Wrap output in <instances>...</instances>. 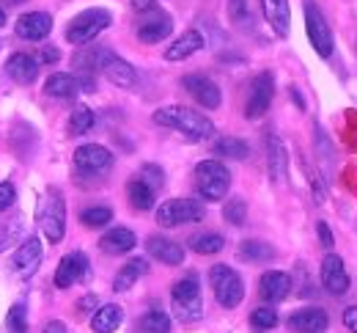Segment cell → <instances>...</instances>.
Segmentation results:
<instances>
[{
  "label": "cell",
  "mask_w": 357,
  "mask_h": 333,
  "mask_svg": "<svg viewBox=\"0 0 357 333\" xmlns=\"http://www.w3.org/2000/svg\"><path fill=\"white\" fill-rule=\"evenodd\" d=\"M80 221H83L86 229H102L113 221V212L107 207H89V209L80 212Z\"/></svg>",
  "instance_id": "obj_37"
},
{
  "label": "cell",
  "mask_w": 357,
  "mask_h": 333,
  "mask_svg": "<svg viewBox=\"0 0 357 333\" xmlns=\"http://www.w3.org/2000/svg\"><path fill=\"white\" fill-rule=\"evenodd\" d=\"M113 165V154L110 149L99 146V143H86L75 151V168L80 174H102Z\"/></svg>",
  "instance_id": "obj_12"
},
{
  "label": "cell",
  "mask_w": 357,
  "mask_h": 333,
  "mask_svg": "<svg viewBox=\"0 0 357 333\" xmlns=\"http://www.w3.org/2000/svg\"><path fill=\"white\" fill-rule=\"evenodd\" d=\"M6 25V14H3V8H0V28Z\"/></svg>",
  "instance_id": "obj_52"
},
{
  "label": "cell",
  "mask_w": 357,
  "mask_h": 333,
  "mask_svg": "<svg viewBox=\"0 0 357 333\" xmlns=\"http://www.w3.org/2000/svg\"><path fill=\"white\" fill-rule=\"evenodd\" d=\"M190 248H192L195 253H201V256H212V253H220V251H223L225 239H223V235H218V232H204V235L190 237Z\"/></svg>",
  "instance_id": "obj_33"
},
{
  "label": "cell",
  "mask_w": 357,
  "mask_h": 333,
  "mask_svg": "<svg viewBox=\"0 0 357 333\" xmlns=\"http://www.w3.org/2000/svg\"><path fill=\"white\" fill-rule=\"evenodd\" d=\"M286 325L294 333H324L330 325V317L324 309H300L286 320Z\"/></svg>",
  "instance_id": "obj_17"
},
{
  "label": "cell",
  "mask_w": 357,
  "mask_h": 333,
  "mask_svg": "<svg viewBox=\"0 0 357 333\" xmlns=\"http://www.w3.org/2000/svg\"><path fill=\"white\" fill-rule=\"evenodd\" d=\"M212 151H215V154H220V157H231V160H248V154H250V146L242 141V138L223 135V138H218V141H215Z\"/></svg>",
  "instance_id": "obj_31"
},
{
  "label": "cell",
  "mask_w": 357,
  "mask_h": 333,
  "mask_svg": "<svg viewBox=\"0 0 357 333\" xmlns=\"http://www.w3.org/2000/svg\"><path fill=\"white\" fill-rule=\"evenodd\" d=\"M223 218L225 223H231V226H245V221H248V204H245V198H228L223 207Z\"/></svg>",
  "instance_id": "obj_36"
},
{
  "label": "cell",
  "mask_w": 357,
  "mask_h": 333,
  "mask_svg": "<svg viewBox=\"0 0 357 333\" xmlns=\"http://www.w3.org/2000/svg\"><path fill=\"white\" fill-rule=\"evenodd\" d=\"M289 292H291V276L283 273V270H267V273L261 276V281H259V295H261V300H267V303H280V300H286Z\"/></svg>",
  "instance_id": "obj_18"
},
{
  "label": "cell",
  "mask_w": 357,
  "mask_h": 333,
  "mask_svg": "<svg viewBox=\"0 0 357 333\" xmlns=\"http://www.w3.org/2000/svg\"><path fill=\"white\" fill-rule=\"evenodd\" d=\"M231 188V171L220 160H201L195 165V191L204 201H223Z\"/></svg>",
  "instance_id": "obj_3"
},
{
  "label": "cell",
  "mask_w": 357,
  "mask_h": 333,
  "mask_svg": "<svg viewBox=\"0 0 357 333\" xmlns=\"http://www.w3.org/2000/svg\"><path fill=\"white\" fill-rule=\"evenodd\" d=\"M250 323L259 328V331H272L278 325V311L269 309V306H259L253 314H250Z\"/></svg>",
  "instance_id": "obj_39"
},
{
  "label": "cell",
  "mask_w": 357,
  "mask_h": 333,
  "mask_svg": "<svg viewBox=\"0 0 357 333\" xmlns=\"http://www.w3.org/2000/svg\"><path fill=\"white\" fill-rule=\"evenodd\" d=\"M171 31H174V20H171L165 11L154 8L151 17H146V20L137 25V39H140L143 45H157V42L168 39Z\"/></svg>",
  "instance_id": "obj_15"
},
{
  "label": "cell",
  "mask_w": 357,
  "mask_h": 333,
  "mask_svg": "<svg viewBox=\"0 0 357 333\" xmlns=\"http://www.w3.org/2000/svg\"><path fill=\"white\" fill-rule=\"evenodd\" d=\"M171 309H174V317L184 325L198 323L204 317V300H201V286L195 273L178 279L171 286Z\"/></svg>",
  "instance_id": "obj_2"
},
{
  "label": "cell",
  "mask_w": 357,
  "mask_h": 333,
  "mask_svg": "<svg viewBox=\"0 0 357 333\" xmlns=\"http://www.w3.org/2000/svg\"><path fill=\"white\" fill-rule=\"evenodd\" d=\"M96 306V295H86L80 303H77V314H86V311H91Z\"/></svg>",
  "instance_id": "obj_46"
},
{
  "label": "cell",
  "mask_w": 357,
  "mask_h": 333,
  "mask_svg": "<svg viewBox=\"0 0 357 333\" xmlns=\"http://www.w3.org/2000/svg\"><path fill=\"white\" fill-rule=\"evenodd\" d=\"M135 11H154L157 8V0H132Z\"/></svg>",
  "instance_id": "obj_47"
},
{
  "label": "cell",
  "mask_w": 357,
  "mask_h": 333,
  "mask_svg": "<svg viewBox=\"0 0 357 333\" xmlns=\"http://www.w3.org/2000/svg\"><path fill=\"white\" fill-rule=\"evenodd\" d=\"M146 273H149V262L140 259V256H135V259H130V262L119 270V276L113 279V289H116V292H127V289H132L135 281L143 279Z\"/></svg>",
  "instance_id": "obj_28"
},
{
  "label": "cell",
  "mask_w": 357,
  "mask_h": 333,
  "mask_svg": "<svg viewBox=\"0 0 357 333\" xmlns=\"http://www.w3.org/2000/svg\"><path fill=\"white\" fill-rule=\"evenodd\" d=\"M14 201H17V188L11 182H0V212L11 209Z\"/></svg>",
  "instance_id": "obj_43"
},
{
  "label": "cell",
  "mask_w": 357,
  "mask_h": 333,
  "mask_svg": "<svg viewBox=\"0 0 357 333\" xmlns=\"http://www.w3.org/2000/svg\"><path fill=\"white\" fill-rule=\"evenodd\" d=\"M83 86H80V77H75V75H69V72H55V75H50L45 83V91L47 96H55V99H72V96H77Z\"/></svg>",
  "instance_id": "obj_25"
},
{
  "label": "cell",
  "mask_w": 357,
  "mask_h": 333,
  "mask_svg": "<svg viewBox=\"0 0 357 333\" xmlns=\"http://www.w3.org/2000/svg\"><path fill=\"white\" fill-rule=\"evenodd\" d=\"M93 127V110L86 105H77L69 116V135H86Z\"/></svg>",
  "instance_id": "obj_35"
},
{
  "label": "cell",
  "mask_w": 357,
  "mask_h": 333,
  "mask_svg": "<svg viewBox=\"0 0 357 333\" xmlns=\"http://www.w3.org/2000/svg\"><path fill=\"white\" fill-rule=\"evenodd\" d=\"M17 36L20 39H28V42H42L50 36L52 31V17L47 11H31V14H22L14 25Z\"/></svg>",
  "instance_id": "obj_16"
},
{
  "label": "cell",
  "mask_w": 357,
  "mask_h": 333,
  "mask_svg": "<svg viewBox=\"0 0 357 333\" xmlns=\"http://www.w3.org/2000/svg\"><path fill=\"white\" fill-rule=\"evenodd\" d=\"M113 55H116V52H110L107 47H89L86 52H80V55L75 58V64L80 66L83 75H91V72H102L105 64H107Z\"/></svg>",
  "instance_id": "obj_29"
},
{
  "label": "cell",
  "mask_w": 357,
  "mask_h": 333,
  "mask_svg": "<svg viewBox=\"0 0 357 333\" xmlns=\"http://www.w3.org/2000/svg\"><path fill=\"white\" fill-rule=\"evenodd\" d=\"M261 8H264V17H267L269 28L278 36H289V28H291L289 0H261Z\"/></svg>",
  "instance_id": "obj_22"
},
{
  "label": "cell",
  "mask_w": 357,
  "mask_h": 333,
  "mask_svg": "<svg viewBox=\"0 0 357 333\" xmlns=\"http://www.w3.org/2000/svg\"><path fill=\"white\" fill-rule=\"evenodd\" d=\"M39 265H42V242L36 235H31V237H25L20 242V248L14 251V256H11V270H14V276H20V279H31L36 270H39Z\"/></svg>",
  "instance_id": "obj_10"
},
{
  "label": "cell",
  "mask_w": 357,
  "mask_h": 333,
  "mask_svg": "<svg viewBox=\"0 0 357 333\" xmlns=\"http://www.w3.org/2000/svg\"><path fill=\"white\" fill-rule=\"evenodd\" d=\"M89 279V256L83 251H72L66 253L61 262H58V270H55V286L58 289H69L77 281Z\"/></svg>",
  "instance_id": "obj_11"
},
{
  "label": "cell",
  "mask_w": 357,
  "mask_h": 333,
  "mask_svg": "<svg viewBox=\"0 0 357 333\" xmlns=\"http://www.w3.org/2000/svg\"><path fill=\"white\" fill-rule=\"evenodd\" d=\"M228 14H231V20H234L236 25H242V28H248V22H253L250 8H248V0H228Z\"/></svg>",
  "instance_id": "obj_41"
},
{
  "label": "cell",
  "mask_w": 357,
  "mask_h": 333,
  "mask_svg": "<svg viewBox=\"0 0 357 333\" xmlns=\"http://www.w3.org/2000/svg\"><path fill=\"white\" fill-rule=\"evenodd\" d=\"M39 223H42V232L50 242H61L66 235V201L61 191H50L42 201V209H39Z\"/></svg>",
  "instance_id": "obj_7"
},
{
  "label": "cell",
  "mask_w": 357,
  "mask_h": 333,
  "mask_svg": "<svg viewBox=\"0 0 357 333\" xmlns=\"http://www.w3.org/2000/svg\"><path fill=\"white\" fill-rule=\"evenodd\" d=\"M3 3H8V6H20V3H25V0H3Z\"/></svg>",
  "instance_id": "obj_51"
},
{
  "label": "cell",
  "mask_w": 357,
  "mask_h": 333,
  "mask_svg": "<svg viewBox=\"0 0 357 333\" xmlns=\"http://www.w3.org/2000/svg\"><path fill=\"white\" fill-rule=\"evenodd\" d=\"M311 182H313V193H316V201L321 204V201L327 198V191H324V185H319V177H316V174L311 177Z\"/></svg>",
  "instance_id": "obj_48"
},
{
  "label": "cell",
  "mask_w": 357,
  "mask_h": 333,
  "mask_svg": "<svg viewBox=\"0 0 357 333\" xmlns=\"http://www.w3.org/2000/svg\"><path fill=\"white\" fill-rule=\"evenodd\" d=\"M201 47H204V36H201L198 31H184L174 45H168L165 58H168V61H184V58L195 55Z\"/></svg>",
  "instance_id": "obj_27"
},
{
  "label": "cell",
  "mask_w": 357,
  "mask_h": 333,
  "mask_svg": "<svg viewBox=\"0 0 357 333\" xmlns=\"http://www.w3.org/2000/svg\"><path fill=\"white\" fill-rule=\"evenodd\" d=\"M344 325H347V331L357 333V306L344 309Z\"/></svg>",
  "instance_id": "obj_45"
},
{
  "label": "cell",
  "mask_w": 357,
  "mask_h": 333,
  "mask_svg": "<svg viewBox=\"0 0 357 333\" xmlns=\"http://www.w3.org/2000/svg\"><path fill=\"white\" fill-rule=\"evenodd\" d=\"M6 75L20 86H31L39 77V61L33 55H28V52H14L6 61Z\"/></svg>",
  "instance_id": "obj_19"
},
{
  "label": "cell",
  "mask_w": 357,
  "mask_h": 333,
  "mask_svg": "<svg viewBox=\"0 0 357 333\" xmlns=\"http://www.w3.org/2000/svg\"><path fill=\"white\" fill-rule=\"evenodd\" d=\"M102 75H105L113 86H119V89H135V86H137V72H135V66L130 61L119 58V55H113V58L105 64Z\"/></svg>",
  "instance_id": "obj_21"
},
{
  "label": "cell",
  "mask_w": 357,
  "mask_h": 333,
  "mask_svg": "<svg viewBox=\"0 0 357 333\" xmlns=\"http://www.w3.org/2000/svg\"><path fill=\"white\" fill-rule=\"evenodd\" d=\"M181 86L190 91V96L198 102V105H204V108H209V110H215V108H220V89H218V83L212 80V77H206V75H187L184 80H181Z\"/></svg>",
  "instance_id": "obj_14"
},
{
  "label": "cell",
  "mask_w": 357,
  "mask_h": 333,
  "mask_svg": "<svg viewBox=\"0 0 357 333\" xmlns=\"http://www.w3.org/2000/svg\"><path fill=\"white\" fill-rule=\"evenodd\" d=\"M272 96H275V77L272 72H259L256 80L250 83V94H248V105H245V116L253 121V119H261L272 105Z\"/></svg>",
  "instance_id": "obj_8"
},
{
  "label": "cell",
  "mask_w": 357,
  "mask_h": 333,
  "mask_svg": "<svg viewBox=\"0 0 357 333\" xmlns=\"http://www.w3.org/2000/svg\"><path fill=\"white\" fill-rule=\"evenodd\" d=\"M316 235H319V242H321L324 248H333V245H335V237H333V232H330V226H327L324 221L316 223Z\"/></svg>",
  "instance_id": "obj_44"
},
{
  "label": "cell",
  "mask_w": 357,
  "mask_h": 333,
  "mask_svg": "<svg viewBox=\"0 0 357 333\" xmlns=\"http://www.w3.org/2000/svg\"><path fill=\"white\" fill-rule=\"evenodd\" d=\"M319 276H321V284H324V289H327L330 295H347V292H349V273H347L344 259H341L338 253H327V256L321 259Z\"/></svg>",
  "instance_id": "obj_13"
},
{
  "label": "cell",
  "mask_w": 357,
  "mask_h": 333,
  "mask_svg": "<svg viewBox=\"0 0 357 333\" xmlns=\"http://www.w3.org/2000/svg\"><path fill=\"white\" fill-rule=\"evenodd\" d=\"M110 22H113V17H110L107 8H86V11H80V14L69 22L66 39H69L72 45H91L102 31L110 28Z\"/></svg>",
  "instance_id": "obj_4"
},
{
  "label": "cell",
  "mask_w": 357,
  "mask_h": 333,
  "mask_svg": "<svg viewBox=\"0 0 357 333\" xmlns=\"http://www.w3.org/2000/svg\"><path fill=\"white\" fill-rule=\"evenodd\" d=\"M121 323H124V311H121V306H116V303H105V306H99V309L93 311V317H91V328H93V333L119 331Z\"/></svg>",
  "instance_id": "obj_26"
},
{
  "label": "cell",
  "mask_w": 357,
  "mask_h": 333,
  "mask_svg": "<svg viewBox=\"0 0 357 333\" xmlns=\"http://www.w3.org/2000/svg\"><path fill=\"white\" fill-rule=\"evenodd\" d=\"M154 121H157L160 127L176 130V133H181L187 141H192V143L209 141V138L215 135V124H212L204 113L190 110V108H184V105H165V108L154 110Z\"/></svg>",
  "instance_id": "obj_1"
},
{
  "label": "cell",
  "mask_w": 357,
  "mask_h": 333,
  "mask_svg": "<svg viewBox=\"0 0 357 333\" xmlns=\"http://www.w3.org/2000/svg\"><path fill=\"white\" fill-rule=\"evenodd\" d=\"M135 245H137V237H135V232L124 229V226H116V229L105 232V235H102V239H99V248H102L105 253H110V256H119V253H130Z\"/></svg>",
  "instance_id": "obj_24"
},
{
  "label": "cell",
  "mask_w": 357,
  "mask_h": 333,
  "mask_svg": "<svg viewBox=\"0 0 357 333\" xmlns=\"http://www.w3.org/2000/svg\"><path fill=\"white\" fill-rule=\"evenodd\" d=\"M127 198H130V204H132L135 209H140V212H146V209L154 207V191L143 179H132L127 185Z\"/></svg>",
  "instance_id": "obj_34"
},
{
  "label": "cell",
  "mask_w": 357,
  "mask_h": 333,
  "mask_svg": "<svg viewBox=\"0 0 357 333\" xmlns=\"http://www.w3.org/2000/svg\"><path fill=\"white\" fill-rule=\"evenodd\" d=\"M305 31H308V39H311L313 50L321 55V58H330L333 55V31L330 25L324 22L321 11L313 6V3H305Z\"/></svg>",
  "instance_id": "obj_9"
},
{
  "label": "cell",
  "mask_w": 357,
  "mask_h": 333,
  "mask_svg": "<svg viewBox=\"0 0 357 333\" xmlns=\"http://www.w3.org/2000/svg\"><path fill=\"white\" fill-rule=\"evenodd\" d=\"M20 232H22V218L11 221V229H8V226H3V229H0V251H6V248L11 245V239L17 237Z\"/></svg>",
  "instance_id": "obj_42"
},
{
  "label": "cell",
  "mask_w": 357,
  "mask_h": 333,
  "mask_svg": "<svg viewBox=\"0 0 357 333\" xmlns=\"http://www.w3.org/2000/svg\"><path fill=\"white\" fill-rule=\"evenodd\" d=\"M45 333H69V331H66V325H63L61 320H52V323L45 325Z\"/></svg>",
  "instance_id": "obj_50"
},
{
  "label": "cell",
  "mask_w": 357,
  "mask_h": 333,
  "mask_svg": "<svg viewBox=\"0 0 357 333\" xmlns=\"http://www.w3.org/2000/svg\"><path fill=\"white\" fill-rule=\"evenodd\" d=\"M6 333H28V311L22 303H14L6 314Z\"/></svg>",
  "instance_id": "obj_38"
},
{
  "label": "cell",
  "mask_w": 357,
  "mask_h": 333,
  "mask_svg": "<svg viewBox=\"0 0 357 333\" xmlns=\"http://www.w3.org/2000/svg\"><path fill=\"white\" fill-rule=\"evenodd\" d=\"M209 284H212V292H215V300L223 309H236L242 303V297H245L242 276L228 265H215L209 270Z\"/></svg>",
  "instance_id": "obj_5"
},
{
  "label": "cell",
  "mask_w": 357,
  "mask_h": 333,
  "mask_svg": "<svg viewBox=\"0 0 357 333\" xmlns=\"http://www.w3.org/2000/svg\"><path fill=\"white\" fill-rule=\"evenodd\" d=\"M140 179H143L151 191H160V188L165 185V171H162L160 165H154V163H146V165L140 168Z\"/></svg>",
  "instance_id": "obj_40"
},
{
  "label": "cell",
  "mask_w": 357,
  "mask_h": 333,
  "mask_svg": "<svg viewBox=\"0 0 357 333\" xmlns=\"http://www.w3.org/2000/svg\"><path fill=\"white\" fill-rule=\"evenodd\" d=\"M239 259L256 262V265L272 262V259H275V248H272L269 242H264V239H245V242L239 245Z\"/></svg>",
  "instance_id": "obj_30"
},
{
  "label": "cell",
  "mask_w": 357,
  "mask_h": 333,
  "mask_svg": "<svg viewBox=\"0 0 357 333\" xmlns=\"http://www.w3.org/2000/svg\"><path fill=\"white\" fill-rule=\"evenodd\" d=\"M137 333H171V317L160 309H151L137 320Z\"/></svg>",
  "instance_id": "obj_32"
},
{
  "label": "cell",
  "mask_w": 357,
  "mask_h": 333,
  "mask_svg": "<svg viewBox=\"0 0 357 333\" xmlns=\"http://www.w3.org/2000/svg\"><path fill=\"white\" fill-rule=\"evenodd\" d=\"M206 209L201 201L195 198H171L157 209V223L162 229H174V226H184V223H198L204 221Z\"/></svg>",
  "instance_id": "obj_6"
},
{
  "label": "cell",
  "mask_w": 357,
  "mask_h": 333,
  "mask_svg": "<svg viewBox=\"0 0 357 333\" xmlns=\"http://www.w3.org/2000/svg\"><path fill=\"white\" fill-rule=\"evenodd\" d=\"M146 251H149L151 259H157V262H162L168 267H178L184 262V248L174 239L160 237V235H151L146 239Z\"/></svg>",
  "instance_id": "obj_20"
},
{
  "label": "cell",
  "mask_w": 357,
  "mask_h": 333,
  "mask_svg": "<svg viewBox=\"0 0 357 333\" xmlns=\"http://www.w3.org/2000/svg\"><path fill=\"white\" fill-rule=\"evenodd\" d=\"M267 165H269V177H272L275 182H283V179H286L289 154H286L283 141H280L275 133H267Z\"/></svg>",
  "instance_id": "obj_23"
},
{
  "label": "cell",
  "mask_w": 357,
  "mask_h": 333,
  "mask_svg": "<svg viewBox=\"0 0 357 333\" xmlns=\"http://www.w3.org/2000/svg\"><path fill=\"white\" fill-rule=\"evenodd\" d=\"M58 58H61V52H58L55 47H45V50H42V61H45V64H55Z\"/></svg>",
  "instance_id": "obj_49"
}]
</instances>
